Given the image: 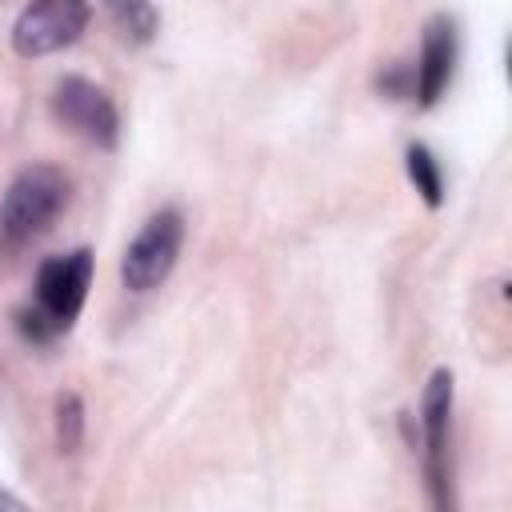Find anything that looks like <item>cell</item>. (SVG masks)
Wrapping results in <instances>:
<instances>
[{
	"mask_svg": "<svg viewBox=\"0 0 512 512\" xmlns=\"http://www.w3.org/2000/svg\"><path fill=\"white\" fill-rule=\"evenodd\" d=\"M104 4H108V12H112L116 28H120L132 44H148V40L156 36L160 16H156L152 0H104Z\"/></svg>",
	"mask_w": 512,
	"mask_h": 512,
	"instance_id": "9c48e42d",
	"label": "cell"
},
{
	"mask_svg": "<svg viewBox=\"0 0 512 512\" xmlns=\"http://www.w3.org/2000/svg\"><path fill=\"white\" fill-rule=\"evenodd\" d=\"M180 248H184V212L180 208H160L152 212L140 232L132 236V244L124 248L120 256V280L128 292L144 296L152 288H160L176 260H180Z\"/></svg>",
	"mask_w": 512,
	"mask_h": 512,
	"instance_id": "3957f363",
	"label": "cell"
},
{
	"mask_svg": "<svg viewBox=\"0 0 512 512\" xmlns=\"http://www.w3.org/2000/svg\"><path fill=\"white\" fill-rule=\"evenodd\" d=\"M92 20L88 0H32L12 24V48L24 60H40L72 48Z\"/></svg>",
	"mask_w": 512,
	"mask_h": 512,
	"instance_id": "5b68a950",
	"label": "cell"
},
{
	"mask_svg": "<svg viewBox=\"0 0 512 512\" xmlns=\"http://www.w3.org/2000/svg\"><path fill=\"white\" fill-rule=\"evenodd\" d=\"M404 168H408V180H412V188L420 192V200H424L428 208H440V204H444V168H440L436 152H432L428 144H408Z\"/></svg>",
	"mask_w": 512,
	"mask_h": 512,
	"instance_id": "ba28073f",
	"label": "cell"
},
{
	"mask_svg": "<svg viewBox=\"0 0 512 512\" xmlns=\"http://www.w3.org/2000/svg\"><path fill=\"white\" fill-rule=\"evenodd\" d=\"M36 300L16 312V328L32 344H48L76 324L92 288V248H72L36 268Z\"/></svg>",
	"mask_w": 512,
	"mask_h": 512,
	"instance_id": "6da1fadb",
	"label": "cell"
},
{
	"mask_svg": "<svg viewBox=\"0 0 512 512\" xmlns=\"http://www.w3.org/2000/svg\"><path fill=\"white\" fill-rule=\"evenodd\" d=\"M0 508H20V500H16V496H8V492H0Z\"/></svg>",
	"mask_w": 512,
	"mask_h": 512,
	"instance_id": "7c38bea8",
	"label": "cell"
},
{
	"mask_svg": "<svg viewBox=\"0 0 512 512\" xmlns=\"http://www.w3.org/2000/svg\"><path fill=\"white\" fill-rule=\"evenodd\" d=\"M52 116L64 128H72L76 136H84L88 144L104 148V152H112L120 144V112H116V100L100 84H92L84 76L56 80V88H52Z\"/></svg>",
	"mask_w": 512,
	"mask_h": 512,
	"instance_id": "8992f818",
	"label": "cell"
},
{
	"mask_svg": "<svg viewBox=\"0 0 512 512\" xmlns=\"http://www.w3.org/2000/svg\"><path fill=\"white\" fill-rule=\"evenodd\" d=\"M380 92H384V96H392V100L412 96V68H404V64L388 68V72L380 76Z\"/></svg>",
	"mask_w": 512,
	"mask_h": 512,
	"instance_id": "8fae6325",
	"label": "cell"
},
{
	"mask_svg": "<svg viewBox=\"0 0 512 512\" xmlns=\"http://www.w3.org/2000/svg\"><path fill=\"white\" fill-rule=\"evenodd\" d=\"M456 56H460L456 20H452L448 12H436V16L424 24L420 56H416V68H412V96H416L420 108H436V104H440V96H444L448 84H452Z\"/></svg>",
	"mask_w": 512,
	"mask_h": 512,
	"instance_id": "52a82bcc",
	"label": "cell"
},
{
	"mask_svg": "<svg viewBox=\"0 0 512 512\" xmlns=\"http://www.w3.org/2000/svg\"><path fill=\"white\" fill-rule=\"evenodd\" d=\"M68 204V176L52 164H28L16 172L0 200V232L8 244L40 240Z\"/></svg>",
	"mask_w": 512,
	"mask_h": 512,
	"instance_id": "7a4b0ae2",
	"label": "cell"
},
{
	"mask_svg": "<svg viewBox=\"0 0 512 512\" xmlns=\"http://www.w3.org/2000/svg\"><path fill=\"white\" fill-rule=\"evenodd\" d=\"M56 444L68 456L80 452V444H84V400L76 392L56 396Z\"/></svg>",
	"mask_w": 512,
	"mask_h": 512,
	"instance_id": "30bf717a",
	"label": "cell"
},
{
	"mask_svg": "<svg viewBox=\"0 0 512 512\" xmlns=\"http://www.w3.org/2000/svg\"><path fill=\"white\" fill-rule=\"evenodd\" d=\"M452 372L436 368L424 384V400H420V432H424V480H428V496L436 512L452 508V464H448V428H452Z\"/></svg>",
	"mask_w": 512,
	"mask_h": 512,
	"instance_id": "277c9868",
	"label": "cell"
}]
</instances>
